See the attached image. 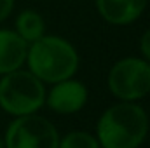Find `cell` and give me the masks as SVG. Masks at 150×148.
<instances>
[{
    "instance_id": "7c38bea8",
    "label": "cell",
    "mask_w": 150,
    "mask_h": 148,
    "mask_svg": "<svg viewBox=\"0 0 150 148\" xmlns=\"http://www.w3.org/2000/svg\"><path fill=\"white\" fill-rule=\"evenodd\" d=\"M14 9V0H0V23L5 21Z\"/></svg>"
},
{
    "instance_id": "ba28073f",
    "label": "cell",
    "mask_w": 150,
    "mask_h": 148,
    "mask_svg": "<svg viewBox=\"0 0 150 148\" xmlns=\"http://www.w3.org/2000/svg\"><path fill=\"white\" fill-rule=\"evenodd\" d=\"M28 44L12 30H0V75L19 70L26 61Z\"/></svg>"
},
{
    "instance_id": "9c48e42d",
    "label": "cell",
    "mask_w": 150,
    "mask_h": 148,
    "mask_svg": "<svg viewBox=\"0 0 150 148\" xmlns=\"http://www.w3.org/2000/svg\"><path fill=\"white\" fill-rule=\"evenodd\" d=\"M16 32L26 44L35 42V40L45 35L44 18L32 9H26V11L19 12V16L16 19Z\"/></svg>"
},
{
    "instance_id": "52a82bcc",
    "label": "cell",
    "mask_w": 150,
    "mask_h": 148,
    "mask_svg": "<svg viewBox=\"0 0 150 148\" xmlns=\"http://www.w3.org/2000/svg\"><path fill=\"white\" fill-rule=\"evenodd\" d=\"M149 0H96L100 16L117 26L134 23L145 11Z\"/></svg>"
},
{
    "instance_id": "3957f363",
    "label": "cell",
    "mask_w": 150,
    "mask_h": 148,
    "mask_svg": "<svg viewBox=\"0 0 150 148\" xmlns=\"http://www.w3.org/2000/svg\"><path fill=\"white\" fill-rule=\"evenodd\" d=\"M45 105V85L30 70H14L0 78V108L23 117L37 113Z\"/></svg>"
},
{
    "instance_id": "8fae6325",
    "label": "cell",
    "mask_w": 150,
    "mask_h": 148,
    "mask_svg": "<svg viewBox=\"0 0 150 148\" xmlns=\"http://www.w3.org/2000/svg\"><path fill=\"white\" fill-rule=\"evenodd\" d=\"M140 52H142L143 59L147 63H150V28L140 38Z\"/></svg>"
},
{
    "instance_id": "7a4b0ae2",
    "label": "cell",
    "mask_w": 150,
    "mask_h": 148,
    "mask_svg": "<svg viewBox=\"0 0 150 148\" xmlns=\"http://www.w3.org/2000/svg\"><path fill=\"white\" fill-rule=\"evenodd\" d=\"M25 63L44 84H56L77 73L79 54L68 40L56 35H44L28 44Z\"/></svg>"
},
{
    "instance_id": "6da1fadb",
    "label": "cell",
    "mask_w": 150,
    "mask_h": 148,
    "mask_svg": "<svg viewBox=\"0 0 150 148\" xmlns=\"http://www.w3.org/2000/svg\"><path fill=\"white\" fill-rule=\"evenodd\" d=\"M149 134V115L136 101H119L101 113L96 138L101 148H138Z\"/></svg>"
},
{
    "instance_id": "5b68a950",
    "label": "cell",
    "mask_w": 150,
    "mask_h": 148,
    "mask_svg": "<svg viewBox=\"0 0 150 148\" xmlns=\"http://www.w3.org/2000/svg\"><path fill=\"white\" fill-rule=\"evenodd\" d=\"M5 148H58L59 134L51 120L37 113L14 117L5 131Z\"/></svg>"
},
{
    "instance_id": "30bf717a",
    "label": "cell",
    "mask_w": 150,
    "mask_h": 148,
    "mask_svg": "<svg viewBox=\"0 0 150 148\" xmlns=\"http://www.w3.org/2000/svg\"><path fill=\"white\" fill-rule=\"evenodd\" d=\"M58 148H101L94 134L86 131H72L59 138Z\"/></svg>"
},
{
    "instance_id": "277c9868",
    "label": "cell",
    "mask_w": 150,
    "mask_h": 148,
    "mask_svg": "<svg viewBox=\"0 0 150 148\" xmlns=\"http://www.w3.org/2000/svg\"><path fill=\"white\" fill-rule=\"evenodd\" d=\"M107 82L119 101H138L150 92V63L143 58H122L110 68Z\"/></svg>"
},
{
    "instance_id": "8992f818",
    "label": "cell",
    "mask_w": 150,
    "mask_h": 148,
    "mask_svg": "<svg viewBox=\"0 0 150 148\" xmlns=\"http://www.w3.org/2000/svg\"><path fill=\"white\" fill-rule=\"evenodd\" d=\"M87 87L75 78H67L52 84L51 91L45 92V103L54 113L74 115L87 103Z\"/></svg>"
},
{
    "instance_id": "4fadbf2b",
    "label": "cell",
    "mask_w": 150,
    "mask_h": 148,
    "mask_svg": "<svg viewBox=\"0 0 150 148\" xmlns=\"http://www.w3.org/2000/svg\"><path fill=\"white\" fill-rule=\"evenodd\" d=\"M0 148H5V145H4V140L0 138Z\"/></svg>"
}]
</instances>
